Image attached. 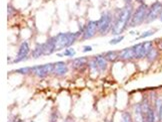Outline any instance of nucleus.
<instances>
[{
  "mask_svg": "<svg viewBox=\"0 0 162 122\" xmlns=\"http://www.w3.org/2000/svg\"><path fill=\"white\" fill-rule=\"evenodd\" d=\"M87 66H88V68H89V69H90L91 75H98V73H100V72H99L98 66H97L96 62H95L94 59H93V60H89Z\"/></svg>",
  "mask_w": 162,
  "mask_h": 122,
  "instance_id": "nucleus-19",
  "label": "nucleus"
},
{
  "mask_svg": "<svg viewBox=\"0 0 162 122\" xmlns=\"http://www.w3.org/2000/svg\"><path fill=\"white\" fill-rule=\"evenodd\" d=\"M120 122H134V120H133V117H132V115L129 112L125 111L122 113V115H121Z\"/></svg>",
  "mask_w": 162,
  "mask_h": 122,
  "instance_id": "nucleus-21",
  "label": "nucleus"
},
{
  "mask_svg": "<svg viewBox=\"0 0 162 122\" xmlns=\"http://www.w3.org/2000/svg\"><path fill=\"white\" fill-rule=\"evenodd\" d=\"M161 11H162V2L155 1L154 3H152V4L149 6L148 14H147V18H146L145 23L150 24L155 20L159 19Z\"/></svg>",
  "mask_w": 162,
  "mask_h": 122,
  "instance_id": "nucleus-5",
  "label": "nucleus"
},
{
  "mask_svg": "<svg viewBox=\"0 0 162 122\" xmlns=\"http://www.w3.org/2000/svg\"><path fill=\"white\" fill-rule=\"evenodd\" d=\"M157 48L159 49V51L162 52V39L158 40V43H157Z\"/></svg>",
  "mask_w": 162,
  "mask_h": 122,
  "instance_id": "nucleus-28",
  "label": "nucleus"
},
{
  "mask_svg": "<svg viewBox=\"0 0 162 122\" xmlns=\"http://www.w3.org/2000/svg\"><path fill=\"white\" fill-rule=\"evenodd\" d=\"M44 55V49H43V44H36L34 50L31 52V57L33 59H38Z\"/></svg>",
  "mask_w": 162,
  "mask_h": 122,
  "instance_id": "nucleus-18",
  "label": "nucleus"
},
{
  "mask_svg": "<svg viewBox=\"0 0 162 122\" xmlns=\"http://www.w3.org/2000/svg\"><path fill=\"white\" fill-rule=\"evenodd\" d=\"M98 33V20L96 21H88L85 27L82 29V36L81 39L82 40H89L96 35Z\"/></svg>",
  "mask_w": 162,
  "mask_h": 122,
  "instance_id": "nucleus-7",
  "label": "nucleus"
},
{
  "mask_svg": "<svg viewBox=\"0 0 162 122\" xmlns=\"http://www.w3.org/2000/svg\"><path fill=\"white\" fill-rule=\"evenodd\" d=\"M153 108L155 110V112L159 115L161 109H162V97H158L156 98L155 102L153 103Z\"/></svg>",
  "mask_w": 162,
  "mask_h": 122,
  "instance_id": "nucleus-20",
  "label": "nucleus"
},
{
  "mask_svg": "<svg viewBox=\"0 0 162 122\" xmlns=\"http://www.w3.org/2000/svg\"><path fill=\"white\" fill-rule=\"evenodd\" d=\"M75 50L74 49H72V48H67V49H65V51H64V56H66V57H69V58H72L73 56L75 55Z\"/></svg>",
  "mask_w": 162,
  "mask_h": 122,
  "instance_id": "nucleus-24",
  "label": "nucleus"
},
{
  "mask_svg": "<svg viewBox=\"0 0 162 122\" xmlns=\"http://www.w3.org/2000/svg\"><path fill=\"white\" fill-rule=\"evenodd\" d=\"M57 56H58V57H63V56H64V54H61V53H58V54H57Z\"/></svg>",
  "mask_w": 162,
  "mask_h": 122,
  "instance_id": "nucleus-31",
  "label": "nucleus"
},
{
  "mask_svg": "<svg viewBox=\"0 0 162 122\" xmlns=\"http://www.w3.org/2000/svg\"><path fill=\"white\" fill-rule=\"evenodd\" d=\"M148 9H149V6L147 5L146 3L139 4V6L135 9L133 14H132L129 27L134 28V27H137V26L142 25L143 23H145L147 14H148Z\"/></svg>",
  "mask_w": 162,
  "mask_h": 122,
  "instance_id": "nucleus-3",
  "label": "nucleus"
},
{
  "mask_svg": "<svg viewBox=\"0 0 162 122\" xmlns=\"http://www.w3.org/2000/svg\"><path fill=\"white\" fill-rule=\"evenodd\" d=\"M119 59L123 61H131L135 59V55H134V50L133 47H129V48H125V49L121 50L119 52Z\"/></svg>",
  "mask_w": 162,
  "mask_h": 122,
  "instance_id": "nucleus-10",
  "label": "nucleus"
},
{
  "mask_svg": "<svg viewBox=\"0 0 162 122\" xmlns=\"http://www.w3.org/2000/svg\"><path fill=\"white\" fill-rule=\"evenodd\" d=\"M158 56H159V49H158L157 47H153L152 49L149 51V53L147 54L145 59L149 63H153L158 59Z\"/></svg>",
  "mask_w": 162,
  "mask_h": 122,
  "instance_id": "nucleus-16",
  "label": "nucleus"
},
{
  "mask_svg": "<svg viewBox=\"0 0 162 122\" xmlns=\"http://www.w3.org/2000/svg\"><path fill=\"white\" fill-rule=\"evenodd\" d=\"M15 73H20V75L26 76L29 75L30 73H32V68H29V66H25V68H21V69H17Z\"/></svg>",
  "mask_w": 162,
  "mask_h": 122,
  "instance_id": "nucleus-23",
  "label": "nucleus"
},
{
  "mask_svg": "<svg viewBox=\"0 0 162 122\" xmlns=\"http://www.w3.org/2000/svg\"><path fill=\"white\" fill-rule=\"evenodd\" d=\"M132 14H133V7L132 5H125L123 8L118 11V15L114 18L113 27H112V35L115 37L120 36L121 33L125 31V29L129 27Z\"/></svg>",
  "mask_w": 162,
  "mask_h": 122,
  "instance_id": "nucleus-1",
  "label": "nucleus"
},
{
  "mask_svg": "<svg viewBox=\"0 0 162 122\" xmlns=\"http://www.w3.org/2000/svg\"><path fill=\"white\" fill-rule=\"evenodd\" d=\"M94 60L96 62V65L98 66V69L100 73H104L107 69V61L104 58L103 55H97V56L94 57Z\"/></svg>",
  "mask_w": 162,
  "mask_h": 122,
  "instance_id": "nucleus-15",
  "label": "nucleus"
},
{
  "mask_svg": "<svg viewBox=\"0 0 162 122\" xmlns=\"http://www.w3.org/2000/svg\"><path fill=\"white\" fill-rule=\"evenodd\" d=\"M157 30L156 29H151V30H147V31H145V32H143L142 34L138 37V40L139 39H145V38H148V37H150V36H152V35H154L155 34V32H156Z\"/></svg>",
  "mask_w": 162,
  "mask_h": 122,
  "instance_id": "nucleus-22",
  "label": "nucleus"
},
{
  "mask_svg": "<svg viewBox=\"0 0 162 122\" xmlns=\"http://www.w3.org/2000/svg\"><path fill=\"white\" fill-rule=\"evenodd\" d=\"M145 119V114L143 113L141 104H136L133 108V120L134 122H144Z\"/></svg>",
  "mask_w": 162,
  "mask_h": 122,
  "instance_id": "nucleus-13",
  "label": "nucleus"
},
{
  "mask_svg": "<svg viewBox=\"0 0 162 122\" xmlns=\"http://www.w3.org/2000/svg\"><path fill=\"white\" fill-rule=\"evenodd\" d=\"M123 39H124V36H117V37H114L112 40H110L109 44H110V45H116V44L120 43Z\"/></svg>",
  "mask_w": 162,
  "mask_h": 122,
  "instance_id": "nucleus-25",
  "label": "nucleus"
},
{
  "mask_svg": "<svg viewBox=\"0 0 162 122\" xmlns=\"http://www.w3.org/2000/svg\"><path fill=\"white\" fill-rule=\"evenodd\" d=\"M50 122H56V121H51V120H50Z\"/></svg>",
  "mask_w": 162,
  "mask_h": 122,
  "instance_id": "nucleus-35",
  "label": "nucleus"
},
{
  "mask_svg": "<svg viewBox=\"0 0 162 122\" xmlns=\"http://www.w3.org/2000/svg\"><path fill=\"white\" fill-rule=\"evenodd\" d=\"M106 122H111V121H106Z\"/></svg>",
  "mask_w": 162,
  "mask_h": 122,
  "instance_id": "nucleus-36",
  "label": "nucleus"
},
{
  "mask_svg": "<svg viewBox=\"0 0 162 122\" xmlns=\"http://www.w3.org/2000/svg\"><path fill=\"white\" fill-rule=\"evenodd\" d=\"M88 62H89V60H88V58L86 57L77 58L72 61L71 66H72V68L75 69H83L84 66H87Z\"/></svg>",
  "mask_w": 162,
  "mask_h": 122,
  "instance_id": "nucleus-14",
  "label": "nucleus"
},
{
  "mask_svg": "<svg viewBox=\"0 0 162 122\" xmlns=\"http://www.w3.org/2000/svg\"><path fill=\"white\" fill-rule=\"evenodd\" d=\"M29 51H30V47H29L28 42L24 41L23 43H21V45L19 47V50H18V53L16 55L15 60L13 61L14 64H17V63H20L22 61L26 60L28 55H29Z\"/></svg>",
  "mask_w": 162,
  "mask_h": 122,
  "instance_id": "nucleus-8",
  "label": "nucleus"
},
{
  "mask_svg": "<svg viewBox=\"0 0 162 122\" xmlns=\"http://www.w3.org/2000/svg\"><path fill=\"white\" fill-rule=\"evenodd\" d=\"M82 50H83V51H82L83 53H87V52L92 51V47H91V46H84Z\"/></svg>",
  "mask_w": 162,
  "mask_h": 122,
  "instance_id": "nucleus-27",
  "label": "nucleus"
},
{
  "mask_svg": "<svg viewBox=\"0 0 162 122\" xmlns=\"http://www.w3.org/2000/svg\"><path fill=\"white\" fill-rule=\"evenodd\" d=\"M65 122H73V121L72 120H66Z\"/></svg>",
  "mask_w": 162,
  "mask_h": 122,
  "instance_id": "nucleus-34",
  "label": "nucleus"
},
{
  "mask_svg": "<svg viewBox=\"0 0 162 122\" xmlns=\"http://www.w3.org/2000/svg\"><path fill=\"white\" fill-rule=\"evenodd\" d=\"M132 0H125V4L126 5H131Z\"/></svg>",
  "mask_w": 162,
  "mask_h": 122,
  "instance_id": "nucleus-29",
  "label": "nucleus"
},
{
  "mask_svg": "<svg viewBox=\"0 0 162 122\" xmlns=\"http://www.w3.org/2000/svg\"><path fill=\"white\" fill-rule=\"evenodd\" d=\"M103 56L106 59V61L110 62V63H114L116 62L119 59V52L116 51H109L107 53L103 54Z\"/></svg>",
  "mask_w": 162,
  "mask_h": 122,
  "instance_id": "nucleus-17",
  "label": "nucleus"
},
{
  "mask_svg": "<svg viewBox=\"0 0 162 122\" xmlns=\"http://www.w3.org/2000/svg\"><path fill=\"white\" fill-rule=\"evenodd\" d=\"M43 49H44V55L45 56H49V55L53 54L56 51V47H55V40L54 37H51L45 43H43Z\"/></svg>",
  "mask_w": 162,
  "mask_h": 122,
  "instance_id": "nucleus-11",
  "label": "nucleus"
},
{
  "mask_svg": "<svg viewBox=\"0 0 162 122\" xmlns=\"http://www.w3.org/2000/svg\"><path fill=\"white\" fill-rule=\"evenodd\" d=\"M15 8L11 5V4H8V18H11L14 14H15Z\"/></svg>",
  "mask_w": 162,
  "mask_h": 122,
  "instance_id": "nucleus-26",
  "label": "nucleus"
},
{
  "mask_svg": "<svg viewBox=\"0 0 162 122\" xmlns=\"http://www.w3.org/2000/svg\"><path fill=\"white\" fill-rule=\"evenodd\" d=\"M136 1H137L139 4H143V3H144V0H136Z\"/></svg>",
  "mask_w": 162,
  "mask_h": 122,
  "instance_id": "nucleus-30",
  "label": "nucleus"
},
{
  "mask_svg": "<svg viewBox=\"0 0 162 122\" xmlns=\"http://www.w3.org/2000/svg\"><path fill=\"white\" fill-rule=\"evenodd\" d=\"M68 66L66 65L64 62H56L54 63V69H53V73L55 76H63L68 73Z\"/></svg>",
  "mask_w": 162,
  "mask_h": 122,
  "instance_id": "nucleus-9",
  "label": "nucleus"
},
{
  "mask_svg": "<svg viewBox=\"0 0 162 122\" xmlns=\"http://www.w3.org/2000/svg\"><path fill=\"white\" fill-rule=\"evenodd\" d=\"M54 64H48L42 65V66H32V73L35 76L39 77V79H44V77L48 76L51 73H53Z\"/></svg>",
  "mask_w": 162,
  "mask_h": 122,
  "instance_id": "nucleus-6",
  "label": "nucleus"
},
{
  "mask_svg": "<svg viewBox=\"0 0 162 122\" xmlns=\"http://www.w3.org/2000/svg\"><path fill=\"white\" fill-rule=\"evenodd\" d=\"M15 122H24V121H22V120H20V119H18V120H15Z\"/></svg>",
  "mask_w": 162,
  "mask_h": 122,
  "instance_id": "nucleus-33",
  "label": "nucleus"
},
{
  "mask_svg": "<svg viewBox=\"0 0 162 122\" xmlns=\"http://www.w3.org/2000/svg\"><path fill=\"white\" fill-rule=\"evenodd\" d=\"M114 18L110 11H104L98 20V33L102 36L112 31Z\"/></svg>",
  "mask_w": 162,
  "mask_h": 122,
  "instance_id": "nucleus-4",
  "label": "nucleus"
},
{
  "mask_svg": "<svg viewBox=\"0 0 162 122\" xmlns=\"http://www.w3.org/2000/svg\"><path fill=\"white\" fill-rule=\"evenodd\" d=\"M133 47L134 50V55H135V60H141V59H144L147 56V53L145 51V48L143 43H138L135 44Z\"/></svg>",
  "mask_w": 162,
  "mask_h": 122,
  "instance_id": "nucleus-12",
  "label": "nucleus"
},
{
  "mask_svg": "<svg viewBox=\"0 0 162 122\" xmlns=\"http://www.w3.org/2000/svg\"><path fill=\"white\" fill-rule=\"evenodd\" d=\"M80 36H82V29L75 33H72V32L59 33V34L54 37L56 51L71 48V46L76 42V40L78 39Z\"/></svg>",
  "mask_w": 162,
  "mask_h": 122,
  "instance_id": "nucleus-2",
  "label": "nucleus"
},
{
  "mask_svg": "<svg viewBox=\"0 0 162 122\" xmlns=\"http://www.w3.org/2000/svg\"><path fill=\"white\" fill-rule=\"evenodd\" d=\"M159 20L162 22V11H161V14H160V17H159Z\"/></svg>",
  "mask_w": 162,
  "mask_h": 122,
  "instance_id": "nucleus-32",
  "label": "nucleus"
}]
</instances>
